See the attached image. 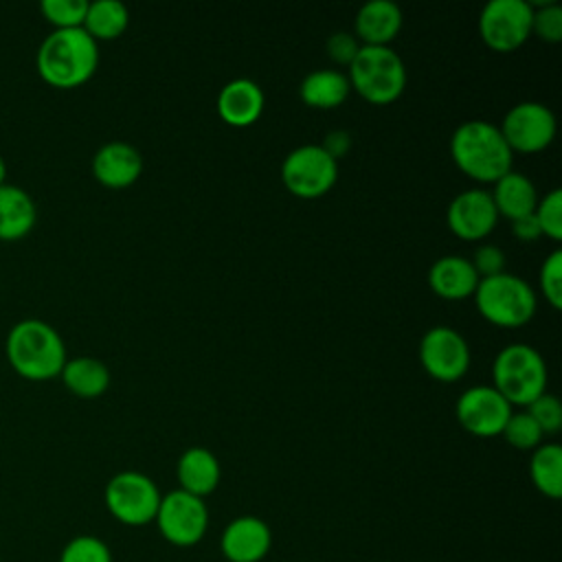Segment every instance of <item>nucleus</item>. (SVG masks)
Instances as JSON below:
<instances>
[{"label":"nucleus","mask_w":562,"mask_h":562,"mask_svg":"<svg viewBox=\"0 0 562 562\" xmlns=\"http://www.w3.org/2000/svg\"><path fill=\"white\" fill-rule=\"evenodd\" d=\"M37 72L55 88H77L86 83L99 66L97 42L79 29H55L37 48Z\"/></svg>","instance_id":"f257e3e1"},{"label":"nucleus","mask_w":562,"mask_h":562,"mask_svg":"<svg viewBox=\"0 0 562 562\" xmlns=\"http://www.w3.org/2000/svg\"><path fill=\"white\" fill-rule=\"evenodd\" d=\"M452 162L476 182H496L512 171L514 151L501 130L487 121L474 119L461 123L450 138Z\"/></svg>","instance_id":"f03ea898"},{"label":"nucleus","mask_w":562,"mask_h":562,"mask_svg":"<svg viewBox=\"0 0 562 562\" xmlns=\"http://www.w3.org/2000/svg\"><path fill=\"white\" fill-rule=\"evenodd\" d=\"M7 358L15 373L26 380L57 378L68 360L59 331L40 318H24L11 327Z\"/></svg>","instance_id":"7ed1b4c3"},{"label":"nucleus","mask_w":562,"mask_h":562,"mask_svg":"<svg viewBox=\"0 0 562 562\" xmlns=\"http://www.w3.org/2000/svg\"><path fill=\"white\" fill-rule=\"evenodd\" d=\"M494 389L512 406H529L538 395L547 391V364L544 358L525 342H512L503 347L492 362Z\"/></svg>","instance_id":"20e7f679"},{"label":"nucleus","mask_w":562,"mask_h":562,"mask_svg":"<svg viewBox=\"0 0 562 562\" xmlns=\"http://www.w3.org/2000/svg\"><path fill=\"white\" fill-rule=\"evenodd\" d=\"M347 79L364 101L389 105L406 88V66L391 46H360Z\"/></svg>","instance_id":"39448f33"},{"label":"nucleus","mask_w":562,"mask_h":562,"mask_svg":"<svg viewBox=\"0 0 562 562\" xmlns=\"http://www.w3.org/2000/svg\"><path fill=\"white\" fill-rule=\"evenodd\" d=\"M479 314L496 327H522L536 314V292L531 285L512 272L479 279L474 290Z\"/></svg>","instance_id":"423d86ee"},{"label":"nucleus","mask_w":562,"mask_h":562,"mask_svg":"<svg viewBox=\"0 0 562 562\" xmlns=\"http://www.w3.org/2000/svg\"><path fill=\"white\" fill-rule=\"evenodd\" d=\"M160 498L162 494L154 479L136 470L116 472L105 483L103 492V501L112 518L127 527H143L154 522Z\"/></svg>","instance_id":"0eeeda50"},{"label":"nucleus","mask_w":562,"mask_h":562,"mask_svg":"<svg viewBox=\"0 0 562 562\" xmlns=\"http://www.w3.org/2000/svg\"><path fill=\"white\" fill-rule=\"evenodd\" d=\"M285 189L301 200L325 195L338 180V162L321 145H301L281 162Z\"/></svg>","instance_id":"6e6552de"},{"label":"nucleus","mask_w":562,"mask_h":562,"mask_svg":"<svg viewBox=\"0 0 562 562\" xmlns=\"http://www.w3.org/2000/svg\"><path fill=\"white\" fill-rule=\"evenodd\" d=\"M154 522L169 544L193 547L206 536L209 507L204 498H198L178 487L162 494Z\"/></svg>","instance_id":"1a4fd4ad"},{"label":"nucleus","mask_w":562,"mask_h":562,"mask_svg":"<svg viewBox=\"0 0 562 562\" xmlns=\"http://www.w3.org/2000/svg\"><path fill=\"white\" fill-rule=\"evenodd\" d=\"M531 15L527 0H490L479 15L481 40L496 53H512L531 35Z\"/></svg>","instance_id":"9d476101"},{"label":"nucleus","mask_w":562,"mask_h":562,"mask_svg":"<svg viewBox=\"0 0 562 562\" xmlns=\"http://www.w3.org/2000/svg\"><path fill=\"white\" fill-rule=\"evenodd\" d=\"M498 130L512 151L536 154L553 143L555 114L540 101H520L503 116Z\"/></svg>","instance_id":"9b49d317"},{"label":"nucleus","mask_w":562,"mask_h":562,"mask_svg":"<svg viewBox=\"0 0 562 562\" xmlns=\"http://www.w3.org/2000/svg\"><path fill=\"white\" fill-rule=\"evenodd\" d=\"M419 362L439 382H457L470 369V347L465 338L448 327H430L419 340Z\"/></svg>","instance_id":"f8f14e48"},{"label":"nucleus","mask_w":562,"mask_h":562,"mask_svg":"<svg viewBox=\"0 0 562 562\" xmlns=\"http://www.w3.org/2000/svg\"><path fill=\"white\" fill-rule=\"evenodd\" d=\"M457 422L476 437H496L503 432L512 411V404L490 384H476L465 389L454 406Z\"/></svg>","instance_id":"ddd939ff"},{"label":"nucleus","mask_w":562,"mask_h":562,"mask_svg":"<svg viewBox=\"0 0 562 562\" xmlns=\"http://www.w3.org/2000/svg\"><path fill=\"white\" fill-rule=\"evenodd\" d=\"M446 222L450 233L457 235L459 239L479 241L487 237L498 222V213L490 191L465 189L457 193L448 204Z\"/></svg>","instance_id":"4468645a"},{"label":"nucleus","mask_w":562,"mask_h":562,"mask_svg":"<svg viewBox=\"0 0 562 562\" xmlns=\"http://www.w3.org/2000/svg\"><path fill=\"white\" fill-rule=\"evenodd\" d=\"M272 547L270 527L257 516L233 518L220 536V553L228 562H261Z\"/></svg>","instance_id":"2eb2a0df"},{"label":"nucleus","mask_w":562,"mask_h":562,"mask_svg":"<svg viewBox=\"0 0 562 562\" xmlns=\"http://www.w3.org/2000/svg\"><path fill=\"white\" fill-rule=\"evenodd\" d=\"M92 173L108 189H125L143 173L140 151L123 140H110L92 156Z\"/></svg>","instance_id":"dca6fc26"},{"label":"nucleus","mask_w":562,"mask_h":562,"mask_svg":"<svg viewBox=\"0 0 562 562\" xmlns=\"http://www.w3.org/2000/svg\"><path fill=\"white\" fill-rule=\"evenodd\" d=\"M263 90L252 79L239 77L222 86L217 94V114L233 127L252 125L263 112Z\"/></svg>","instance_id":"f3484780"},{"label":"nucleus","mask_w":562,"mask_h":562,"mask_svg":"<svg viewBox=\"0 0 562 562\" xmlns=\"http://www.w3.org/2000/svg\"><path fill=\"white\" fill-rule=\"evenodd\" d=\"M404 15L393 0H369L356 13V40L362 46H389L400 29Z\"/></svg>","instance_id":"a211bd4d"},{"label":"nucleus","mask_w":562,"mask_h":562,"mask_svg":"<svg viewBox=\"0 0 562 562\" xmlns=\"http://www.w3.org/2000/svg\"><path fill=\"white\" fill-rule=\"evenodd\" d=\"M430 290L446 301H463L474 294L479 285V274L470 259L459 255L439 257L428 270Z\"/></svg>","instance_id":"6ab92c4d"},{"label":"nucleus","mask_w":562,"mask_h":562,"mask_svg":"<svg viewBox=\"0 0 562 562\" xmlns=\"http://www.w3.org/2000/svg\"><path fill=\"white\" fill-rule=\"evenodd\" d=\"M176 476H178L180 490L198 498H206L217 490L222 468L217 457L209 448L193 446L180 454L176 465Z\"/></svg>","instance_id":"aec40b11"},{"label":"nucleus","mask_w":562,"mask_h":562,"mask_svg":"<svg viewBox=\"0 0 562 562\" xmlns=\"http://www.w3.org/2000/svg\"><path fill=\"white\" fill-rule=\"evenodd\" d=\"M492 202L496 206L498 217L518 220L531 215L538 204V193L533 182L518 171H507L494 182V191H490Z\"/></svg>","instance_id":"412c9836"},{"label":"nucleus","mask_w":562,"mask_h":562,"mask_svg":"<svg viewBox=\"0 0 562 562\" xmlns=\"http://www.w3.org/2000/svg\"><path fill=\"white\" fill-rule=\"evenodd\" d=\"M37 209L33 198L18 184L0 187V239L13 241L29 235L35 226Z\"/></svg>","instance_id":"4be33fe9"},{"label":"nucleus","mask_w":562,"mask_h":562,"mask_svg":"<svg viewBox=\"0 0 562 562\" xmlns=\"http://www.w3.org/2000/svg\"><path fill=\"white\" fill-rule=\"evenodd\" d=\"M349 92L351 86L347 75L334 68L312 70L299 86L301 101L314 110H334L347 101Z\"/></svg>","instance_id":"5701e85b"},{"label":"nucleus","mask_w":562,"mask_h":562,"mask_svg":"<svg viewBox=\"0 0 562 562\" xmlns=\"http://www.w3.org/2000/svg\"><path fill=\"white\" fill-rule=\"evenodd\" d=\"M59 375L66 389L79 397H99L110 386V369L99 358L90 356L66 360Z\"/></svg>","instance_id":"b1692460"},{"label":"nucleus","mask_w":562,"mask_h":562,"mask_svg":"<svg viewBox=\"0 0 562 562\" xmlns=\"http://www.w3.org/2000/svg\"><path fill=\"white\" fill-rule=\"evenodd\" d=\"M130 24V11L119 0H94L88 2V11L81 29L94 40H116Z\"/></svg>","instance_id":"393cba45"},{"label":"nucleus","mask_w":562,"mask_h":562,"mask_svg":"<svg viewBox=\"0 0 562 562\" xmlns=\"http://www.w3.org/2000/svg\"><path fill=\"white\" fill-rule=\"evenodd\" d=\"M529 476L547 498L562 496V448L558 443H540L529 459Z\"/></svg>","instance_id":"a878e982"},{"label":"nucleus","mask_w":562,"mask_h":562,"mask_svg":"<svg viewBox=\"0 0 562 562\" xmlns=\"http://www.w3.org/2000/svg\"><path fill=\"white\" fill-rule=\"evenodd\" d=\"M501 435L516 450H536L542 443V437H544L542 430L538 428V424L533 422V417L527 411L512 413Z\"/></svg>","instance_id":"bb28decb"},{"label":"nucleus","mask_w":562,"mask_h":562,"mask_svg":"<svg viewBox=\"0 0 562 562\" xmlns=\"http://www.w3.org/2000/svg\"><path fill=\"white\" fill-rule=\"evenodd\" d=\"M59 562H112V551L101 538L81 533L64 544Z\"/></svg>","instance_id":"cd10ccee"},{"label":"nucleus","mask_w":562,"mask_h":562,"mask_svg":"<svg viewBox=\"0 0 562 562\" xmlns=\"http://www.w3.org/2000/svg\"><path fill=\"white\" fill-rule=\"evenodd\" d=\"M40 9L55 29H79L83 24L88 2L86 0H42Z\"/></svg>","instance_id":"c85d7f7f"},{"label":"nucleus","mask_w":562,"mask_h":562,"mask_svg":"<svg viewBox=\"0 0 562 562\" xmlns=\"http://www.w3.org/2000/svg\"><path fill=\"white\" fill-rule=\"evenodd\" d=\"M533 217L540 226V233L553 241L562 239V191L551 189L533 209Z\"/></svg>","instance_id":"c756f323"},{"label":"nucleus","mask_w":562,"mask_h":562,"mask_svg":"<svg viewBox=\"0 0 562 562\" xmlns=\"http://www.w3.org/2000/svg\"><path fill=\"white\" fill-rule=\"evenodd\" d=\"M525 408L533 417L542 435H555L562 428V404L553 393L544 391Z\"/></svg>","instance_id":"7c9ffc66"},{"label":"nucleus","mask_w":562,"mask_h":562,"mask_svg":"<svg viewBox=\"0 0 562 562\" xmlns=\"http://www.w3.org/2000/svg\"><path fill=\"white\" fill-rule=\"evenodd\" d=\"M531 33H536L542 42L558 44L562 40V7L558 2H544L542 7L533 9Z\"/></svg>","instance_id":"2f4dec72"},{"label":"nucleus","mask_w":562,"mask_h":562,"mask_svg":"<svg viewBox=\"0 0 562 562\" xmlns=\"http://www.w3.org/2000/svg\"><path fill=\"white\" fill-rule=\"evenodd\" d=\"M540 290L544 299L560 310L562 307V252L553 250L540 266Z\"/></svg>","instance_id":"473e14b6"},{"label":"nucleus","mask_w":562,"mask_h":562,"mask_svg":"<svg viewBox=\"0 0 562 562\" xmlns=\"http://www.w3.org/2000/svg\"><path fill=\"white\" fill-rule=\"evenodd\" d=\"M470 263L476 270L479 279L494 277V274L505 272V252H503V248H498L494 244H485L474 250V257L470 259Z\"/></svg>","instance_id":"72a5a7b5"},{"label":"nucleus","mask_w":562,"mask_h":562,"mask_svg":"<svg viewBox=\"0 0 562 562\" xmlns=\"http://www.w3.org/2000/svg\"><path fill=\"white\" fill-rule=\"evenodd\" d=\"M360 42L356 40V35L347 33V31H336L327 37L325 42V48H327V55L331 61H336L338 66H349L353 61V57L358 55L360 50Z\"/></svg>","instance_id":"f704fd0d"},{"label":"nucleus","mask_w":562,"mask_h":562,"mask_svg":"<svg viewBox=\"0 0 562 562\" xmlns=\"http://www.w3.org/2000/svg\"><path fill=\"white\" fill-rule=\"evenodd\" d=\"M321 147L338 162L351 149V134L345 130H331L325 134Z\"/></svg>","instance_id":"c9c22d12"},{"label":"nucleus","mask_w":562,"mask_h":562,"mask_svg":"<svg viewBox=\"0 0 562 562\" xmlns=\"http://www.w3.org/2000/svg\"><path fill=\"white\" fill-rule=\"evenodd\" d=\"M512 233L520 241H533V239H538L542 235L533 213L525 215V217H518V220H512Z\"/></svg>","instance_id":"e433bc0d"},{"label":"nucleus","mask_w":562,"mask_h":562,"mask_svg":"<svg viewBox=\"0 0 562 562\" xmlns=\"http://www.w3.org/2000/svg\"><path fill=\"white\" fill-rule=\"evenodd\" d=\"M4 178H7V162H4V158L0 156V187L4 184Z\"/></svg>","instance_id":"4c0bfd02"}]
</instances>
